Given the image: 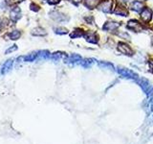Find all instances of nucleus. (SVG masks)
<instances>
[{
	"instance_id": "nucleus-1",
	"label": "nucleus",
	"mask_w": 153,
	"mask_h": 144,
	"mask_svg": "<svg viewBox=\"0 0 153 144\" xmlns=\"http://www.w3.org/2000/svg\"><path fill=\"white\" fill-rule=\"evenodd\" d=\"M117 71L119 72V74H121L123 77H126L128 79H133V80H137L139 78V76L137 73H135L134 71L126 68V67H118Z\"/></svg>"
},
{
	"instance_id": "nucleus-2",
	"label": "nucleus",
	"mask_w": 153,
	"mask_h": 144,
	"mask_svg": "<svg viewBox=\"0 0 153 144\" xmlns=\"http://www.w3.org/2000/svg\"><path fill=\"white\" fill-rule=\"evenodd\" d=\"M49 16L50 17L53 19V20L55 21H57V22H66L69 20V18L67 17L65 14H61L57 11H52L49 13Z\"/></svg>"
},
{
	"instance_id": "nucleus-3",
	"label": "nucleus",
	"mask_w": 153,
	"mask_h": 144,
	"mask_svg": "<svg viewBox=\"0 0 153 144\" xmlns=\"http://www.w3.org/2000/svg\"><path fill=\"white\" fill-rule=\"evenodd\" d=\"M117 49L120 53H122V54H124V55H128V56H131L133 53L131 47L124 42H119Z\"/></svg>"
},
{
	"instance_id": "nucleus-4",
	"label": "nucleus",
	"mask_w": 153,
	"mask_h": 144,
	"mask_svg": "<svg viewBox=\"0 0 153 144\" xmlns=\"http://www.w3.org/2000/svg\"><path fill=\"white\" fill-rule=\"evenodd\" d=\"M141 18L143 22H149L152 18V11L149 8H143L140 14Z\"/></svg>"
},
{
	"instance_id": "nucleus-5",
	"label": "nucleus",
	"mask_w": 153,
	"mask_h": 144,
	"mask_svg": "<svg viewBox=\"0 0 153 144\" xmlns=\"http://www.w3.org/2000/svg\"><path fill=\"white\" fill-rule=\"evenodd\" d=\"M127 28L130 29V30H132V31H134V32H141V31L143 30V25L140 22H138L137 20H130V21H128Z\"/></svg>"
},
{
	"instance_id": "nucleus-6",
	"label": "nucleus",
	"mask_w": 153,
	"mask_h": 144,
	"mask_svg": "<svg viewBox=\"0 0 153 144\" xmlns=\"http://www.w3.org/2000/svg\"><path fill=\"white\" fill-rule=\"evenodd\" d=\"M99 8L103 13H109L112 8V0H103L100 3Z\"/></svg>"
},
{
	"instance_id": "nucleus-7",
	"label": "nucleus",
	"mask_w": 153,
	"mask_h": 144,
	"mask_svg": "<svg viewBox=\"0 0 153 144\" xmlns=\"http://www.w3.org/2000/svg\"><path fill=\"white\" fill-rule=\"evenodd\" d=\"M21 17V10L19 7H14L10 12V18L12 19L13 22L17 21L19 18Z\"/></svg>"
},
{
	"instance_id": "nucleus-8",
	"label": "nucleus",
	"mask_w": 153,
	"mask_h": 144,
	"mask_svg": "<svg viewBox=\"0 0 153 144\" xmlns=\"http://www.w3.org/2000/svg\"><path fill=\"white\" fill-rule=\"evenodd\" d=\"M120 27V23L118 22H114V21H107L104 24L102 29L104 31H108V32H115L117 31V29Z\"/></svg>"
},
{
	"instance_id": "nucleus-9",
	"label": "nucleus",
	"mask_w": 153,
	"mask_h": 144,
	"mask_svg": "<svg viewBox=\"0 0 153 144\" xmlns=\"http://www.w3.org/2000/svg\"><path fill=\"white\" fill-rule=\"evenodd\" d=\"M13 59H9L7 60L6 62H4L2 67H1V74L2 75H5L7 74L8 72L11 71V69L13 68Z\"/></svg>"
},
{
	"instance_id": "nucleus-10",
	"label": "nucleus",
	"mask_w": 153,
	"mask_h": 144,
	"mask_svg": "<svg viewBox=\"0 0 153 144\" xmlns=\"http://www.w3.org/2000/svg\"><path fill=\"white\" fill-rule=\"evenodd\" d=\"M114 14H117V16H127L128 12L126 8L124 7V5L123 4H118L116 8L114 10Z\"/></svg>"
},
{
	"instance_id": "nucleus-11",
	"label": "nucleus",
	"mask_w": 153,
	"mask_h": 144,
	"mask_svg": "<svg viewBox=\"0 0 153 144\" xmlns=\"http://www.w3.org/2000/svg\"><path fill=\"white\" fill-rule=\"evenodd\" d=\"M81 60H82V59H81V57L79 54H71V56L67 57L66 59H65V62H67V64L76 62V64H79V62H80Z\"/></svg>"
},
{
	"instance_id": "nucleus-12",
	"label": "nucleus",
	"mask_w": 153,
	"mask_h": 144,
	"mask_svg": "<svg viewBox=\"0 0 153 144\" xmlns=\"http://www.w3.org/2000/svg\"><path fill=\"white\" fill-rule=\"evenodd\" d=\"M31 34H32V36H35V37H45L47 35V32L41 27H36L32 30Z\"/></svg>"
},
{
	"instance_id": "nucleus-13",
	"label": "nucleus",
	"mask_w": 153,
	"mask_h": 144,
	"mask_svg": "<svg viewBox=\"0 0 153 144\" xmlns=\"http://www.w3.org/2000/svg\"><path fill=\"white\" fill-rule=\"evenodd\" d=\"M102 0H84V5L86 8L93 10L96 7H98Z\"/></svg>"
},
{
	"instance_id": "nucleus-14",
	"label": "nucleus",
	"mask_w": 153,
	"mask_h": 144,
	"mask_svg": "<svg viewBox=\"0 0 153 144\" xmlns=\"http://www.w3.org/2000/svg\"><path fill=\"white\" fill-rule=\"evenodd\" d=\"M130 8H131V10H133V11L140 13V12H142V10L145 7H143V5L141 1H139V0H134L130 5Z\"/></svg>"
},
{
	"instance_id": "nucleus-15",
	"label": "nucleus",
	"mask_w": 153,
	"mask_h": 144,
	"mask_svg": "<svg viewBox=\"0 0 153 144\" xmlns=\"http://www.w3.org/2000/svg\"><path fill=\"white\" fill-rule=\"evenodd\" d=\"M84 37H85V40L90 43L96 44V43H98L99 41V37L94 33H87V34H85Z\"/></svg>"
},
{
	"instance_id": "nucleus-16",
	"label": "nucleus",
	"mask_w": 153,
	"mask_h": 144,
	"mask_svg": "<svg viewBox=\"0 0 153 144\" xmlns=\"http://www.w3.org/2000/svg\"><path fill=\"white\" fill-rule=\"evenodd\" d=\"M37 56H38V52H32L30 54H28L26 56H24V62H33L37 59Z\"/></svg>"
},
{
	"instance_id": "nucleus-17",
	"label": "nucleus",
	"mask_w": 153,
	"mask_h": 144,
	"mask_svg": "<svg viewBox=\"0 0 153 144\" xmlns=\"http://www.w3.org/2000/svg\"><path fill=\"white\" fill-rule=\"evenodd\" d=\"M8 37L10 40H17L21 37V32L19 30H13L11 33H9Z\"/></svg>"
},
{
	"instance_id": "nucleus-18",
	"label": "nucleus",
	"mask_w": 153,
	"mask_h": 144,
	"mask_svg": "<svg viewBox=\"0 0 153 144\" xmlns=\"http://www.w3.org/2000/svg\"><path fill=\"white\" fill-rule=\"evenodd\" d=\"M85 33L81 30V29H75V30L70 34V38H78L80 37H84Z\"/></svg>"
},
{
	"instance_id": "nucleus-19",
	"label": "nucleus",
	"mask_w": 153,
	"mask_h": 144,
	"mask_svg": "<svg viewBox=\"0 0 153 144\" xmlns=\"http://www.w3.org/2000/svg\"><path fill=\"white\" fill-rule=\"evenodd\" d=\"M50 52L48 50H41L38 51V56H37V60H46V59H50Z\"/></svg>"
},
{
	"instance_id": "nucleus-20",
	"label": "nucleus",
	"mask_w": 153,
	"mask_h": 144,
	"mask_svg": "<svg viewBox=\"0 0 153 144\" xmlns=\"http://www.w3.org/2000/svg\"><path fill=\"white\" fill-rule=\"evenodd\" d=\"M94 62L95 60L94 59H86V60H81L80 62H79V64L81 66H83L85 67V68H88V67H90L91 65H92L94 64Z\"/></svg>"
},
{
	"instance_id": "nucleus-21",
	"label": "nucleus",
	"mask_w": 153,
	"mask_h": 144,
	"mask_svg": "<svg viewBox=\"0 0 153 144\" xmlns=\"http://www.w3.org/2000/svg\"><path fill=\"white\" fill-rule=\"evenodd\" d=\"M66 56L65 53H62V52H55L53 53V54H51L50 56V59L53 60V61H59V59H61L62 57Z\"/></svg>"
},
{
	"instance_id": "nucleus-22",
	"label": "nucleus",
	"mask_w": 153,
	"mask_h": 144,
	"mask_svg": "<svg viewBox=\"0 0 153 144\" xmlns=\"http://www.w3.org/2000/svg\"><path fill=\"white\" fill-rule=\"evenodd\" d=\"M99 65L102 67V68H106V69H111V70H114V66L112 64H110V62H100Z\"/></svg>"
},
{
	"instance_id": "nucleus-23",
	"label": "nucleus",
	"mask_w": 153,
	"mask_h": 144,
	"mask_svg": "<svg viewBox=\"0 0 153 144\" xmlns=\"http://www.w3.org/2000/svg\"><path fill=\"white\" fill-rule=\"evenodd\" d=\"M54 31L56 34H57V35H66V34H68V30H67L66 28H63V27L55 28Z\"/></svg>"
},
{
	"instance_id": "nucleus-24",
	"label": "nucleus",
	"mask_w": 153,
	"mask_h": 144,
	"mask_svg": "<svg viewBox=\"0 0 153 144\" xmlns=\"http://www.w3.org/2000/svg\"><path fill=\"white\" fill-rule=\"evenodd\" d=\"M18 49V47L16 44H13L12 46H10L8 49L5 51V54H10V53H12V52H14V51H16Z\"/></svg>"
},
{
	"instance_id": "nucleus-25",
	"label": "nucleus",
	"mask_w": 153,
	"mask_h": 144,
	"mask_svg": "<svg viewBox=\"0 0 153 144\" xmlns=\"http://www.w3.org/2000/svg\"><path fill=\"white\" fill-rule=\"evenodd\" d=\"M30 10L33 12H38L40 10V7L36 3H31L30 4Z\"/></svg>"
},
{
	"instance_id": "nucleus-26",
	"label": "nucleus",
	"mask_w": 153,
	"mask_h": 144,
	"mask_svg": "<svg viewBox=\"0 0 153 144\" xmlns=\"http://www.w3.org/2000/svg\"><path fill=\"white\" fill-rule=\"evenodd\" d=\"M44 1L49 5H56L57 3H59L60 0H44Z\"/></svg>"
},
{
	"instance_id": "nucleus-27",
	"label": "nucleus",
	"mask_w": 153,
	"mask_h": 144,
	"mask_svg": "<svg viewBox=\"0 0 153 144\" xmlns=\"http://www.w3.org/2000/svg\"><path fill=\"white\" fill-rule=\"evenodd\" d=\"M118 35L120 37H122V38H126V40H129V38H130L129 35H128V34H126V33H119Z\"/></svg>"
},
{
	"instance_id": "nucleus-28",
	"label": "nucleus",
	"mask_w": 153,
	"mask_h": 144,
	"mask_svg": "<svg viewBox=\"0 0 153 144\" xmlns=\"http://www.w3.org/2000/svg\"><path fill=\"white\" fill-rule=\"evenodd\" d=\"M148 64H149V68H150V70L153 72V60H150L149 62H148Z\"/></svg>"
},
{
	"instance_id": "nucleus-29",
	"label": "nucleus",
	"mask_w": 153,
	"mask_h": 144,
	"mask_svg": "<svg viewBox=\"0 0 153 144\" xmlns=\"http://www.w3.org/2000/svg\"><path fill=\"white\" fill-rule=\"evenodd\" d=\"M72 2H73L74 4H79V3H80L82 0H71Z\"/></svg>"
},
{
	"instance_id": "nucleus-30",
	"label": "nucleus",
	"mask_w": 153,
	"mask_h": 144,
	"mask_svg": "<svg viewBox=\"0 0 153 144\" xmlns=\"http://www.w3.org/2000/svg\"><path fill=\"white\" fill-rule=\"evenodd\" d=\"M151 43H152V45H153V37H152V38H151Z\"/></svg>"
},
{
	"instance_id": "nucleus-31",
	"label": "nucleus",
	"mask_w": 153,
	"mask_h": 144,
	"mask_svg": "<svg viewBox=\"0 0 153 144\" xmlns=\"http://www.w3.org/2000/svg\"><path fill=\"white\" fill-rule=\"evenodd\" d=\"M0 29H1V19H0Z\"/></svg>"
}]
</instances>
